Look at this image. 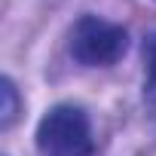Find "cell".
<instances>
[{
	"label": "cell",
	"mask_w": 156,
	"mask_h": 156,
	"mask_svg": "<svg viewBox=\"0 0 156 156\" xmlns=\"http://www.w3.org/2000/svg\"><path fill=\"white\" fill-rule=\"evenodd\" d=\"M37 150L43 156H92L95 138L89 113L76 104H55L37 126Z\"/></svg>",
	"instance_id": "obj_1"
},
{
	"label": "cell",
	"mask_w": 156,
	"mask_h": 156,
	"mask_svg": "<svg viewBox=\"0 0 156 156\" xmlns=\"http://www.w3.org/2000/svg\"><path fill=\"white\" fill-rule=\"evenodd\" d=\"M70 58L83 67H110L129 49V34L122 25H113L98 16H83L70 28Z\"/></svg>",
	"instance_id": "obj_2"
},
{
	"label": "cell",
	"mask_w": 156,
	"mask_h": 156,
	"mask_svg": "<svg viewBox=\"0 0 156 156\" xmlns=\"http://www.w3.org/2000/svg\"><path fill=\"white\" fill-rule=\"evenodd\" d=\"M0 98H3V107H0V126L9 129L16 122V116H19V89H16V83L9 80V76L0 80Z\"/></svg>",
	"instance_id": "obj_3"
},
{
	"label": "cell",
	"mask_w": 156,
	"mask_h": 156,
	"mask_svg": "<svg viewBox=\"0 0 156 156\" xmlns=\"http://www.w3.org/2000/svg\"><path fill=\"white\" fill-rule=\"evenodd\" d=\"M144 73H147V86L156 95V34L147 37L144 43Z\"/></svg>",
	"instance_id": "obj_4"
}]
</instances>
